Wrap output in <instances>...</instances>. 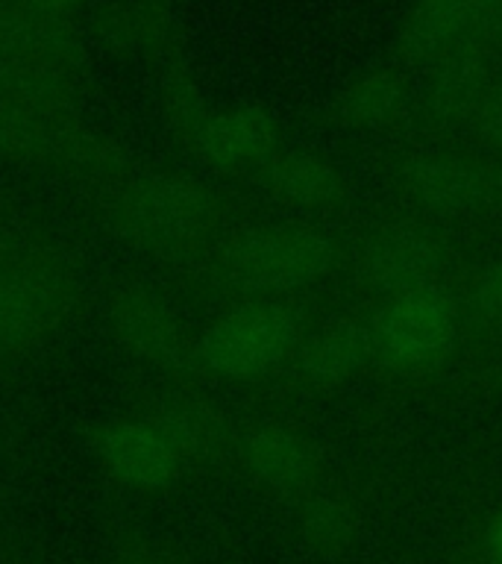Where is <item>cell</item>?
Masks as SVG:
<instances>
[{
  "mask_svg": "<svg viewBox=\"0 0 502 564\" xmlns=\"http://www.w3.org/2000/svg\"><path fill=\"white\" fill-rule=\"evenodd\" d=\"M255 180L271 197L294 209L335 212L350 197V185L341 171L312 150H280Z\"/></svg>",
  "mask_w": 502,
  "mask_h": 564,
  "instance_id": "17",
  "label": "cell"
},
{
  "mask_svg": "<svg viewBox=\"0 0 502 564\" xmlns=\"http://www.w3.org/2000/svg\"><path fill=\"white\" fill-rule=\"evenodd\" d=\"M109 564H183V558L171 553L156 538L144 535L141 529H123L114 538L112 562Z\"/></svg>",
  "mask_w": 502,
  "mask_h": 564,
  "instance_id": "22",
  "label": "cell"
},
{
  "mask_svg": "<svg viewBox=\"0 0 502 564\" xmlns=\"http://www.w3.org/2000/svg\"><path fill=\"white\" fill-rule=\"evenodd\" d=\"M396 183L408 203L432 215H479L502 203V174L452 150H417L396 165Z\"/></svg>",
  "mask_w": 502,
  "mask_h": 564,
  "instance_id": "10",
  "label": "cell"
},
{
  "mask_svg": "<svg viewBox=\"0 0 502 564\" xmlns=\"http://www.w3.org/2000/svg\"><path fill=\"white\" fill-rule=\"evenodd\" d=\"M500 174H502V153H500Z\"/></svg>",
  "mask_w": 502,
  "mask_h": 564,
  "instance_id": "28",
  "label": "cell"
},
{
  "mask_svg": "<svg viewBox=\"0 0 502 564\" xmlns=\"http://www.w3.org/2000/svg\"><path fill=\"white\" fill-rule=\"evenodd\" d=\"M135 405L162 423V430L176 441V447L183 449L192 465L236 449L238 435L227 412L211 403L209 397L194 391L192 382H165L141 397Z\"/></svg>",
  "mask_w": 502,
  "mask_h": 564,
  "instance_id": "14",
  "label": "cell"
},
{
  "mask_svg": "<svg viewBox=\"0 0 502 564\" xmlns=\"http://www.w3.org/2000/svg\"><path fill=\"white\" fill-rule=\"evenodd\" d=\"M299 538L306 541L315 553L341 555L356 541V518L343 502L332 497H312L297 514Z\"/></svg>",
  "mask_w": 502,
  "mask_h": 564,
  "instance_id": "20",
  "label": "cell"
},
{
  "mask_svg": "<svg viewBox=\"0 0 502 564\" xmlns=\"http://www.w3.org/2000/svg\"><path fill=\"white\" fill-rule=\"evenodd\" d=\"M30 215L24 212V200L9 185H0V264L12 253L18 238L24 236Z\"/></svg>",
  "mask_w": 502,
  "mask_h": 564,
  "instance_id": "24",
  "label": "cell"
},
{
  "mask_svg": "<svg viewBox=\"0 0 502 564\" xmlns=\"http://www.w3.org/2000/svg\"><path fill=\"white\" fill-rule=\"evenodd\" d=\"M484 555H488V564H502V509L488 520V529H484Z\"/></svg>",
  "mask_w": 502,
  "mask_h": 564,
  "instance_id": "26",
  "label": "cell"
},
{
  "mask_svg": "<svg viewBox=\"0 0 502 564\" xmlns=\"http://www.w3.org/2000/svg\"><path fill=\"white\" fill-rule=\"evenodd\" d=\"M496 47H502V0H414L396 56L408 65H438L458 51Z\"/></svg>",
  "mask_w": 502,
  "mask_h": 564,
  "instance_id": "9",
  "label": "cell"
},
{
  "mask_svg": "<svg viewBox=\"0 0 502 564\" xmlns=\"http://www.w3.org/2000/svg\"><path fill=\"white\" fill-rule=\"evenodd\" d=\"M0 520H3V497H0Z\"/></svg>",
  "mask_w": 502,
  "mask_h": 564,
  "instance_id": "27",
  "label": "cell"
},
{
  "mask_svg": "<svg viewBox=\"0 0 502 564\" xmlns=\"http://www.w3.org/2000/svg\"><path fill=\"white\" fill-rule=\"evenodd\" d=\"M341 262L332 232L312 224H255L220 238L206 256L211 285L238 297H285L317 285Z\"/></svg>",
  "mask_w": 502,
  "mask_h": 564,
  "instance_id": "3",
  "label": "cell"
},
{
  "mask_svg": "<svg viewBox=\"0 0 502 564\" xmlns=\"http://www.w3.org/2000/svg\"><path fill=\"white\" fill-rule=\"evenodd\" d=\"M26 3L44 15L65 18V21H83V15L91 9V0H26Z\"/></svg>",
  "mask_w": 502,
  "mask_h": 564,
  "instance_id": "25",
  "label": "cell"
},
{
  "mask_svg": "<svg viewBox=\"0 0 502 564\" xmlns=\"http://www.w3.org/2000/svg\"><path fill=\"white\" fill-rule=\"evenodd\" d=\"M282 150V127L264 106H220L206 115L192 153L200 165L223 176H255Z\"/></svg>",
  "mask_w": 502,
  "mask_h": 564,
  "instance_id": "12",
  "label": "cell"
},
{
  "mask_svg": "<svg viewBox=\"0 0 502 564\" xmlns=\"http://www.w3.org/2000/svg\"><path fill=\"white\" fill-rule=\"evenodd\" d=\"M303 312L282 297H244L194 335L197 373L220 382H259L294 359Z\"/></svg>",
  "mask_w": 502,
  "mask_h": 564,
  "instance_id": "6",
  "label": "cell"
},
{
  "mask_svg": "<svg viewBox=\"0 0 502 564\" xmlns=\"http://www.w3.org/2000/svg\"><path fill=\"white\" fill-rule=\"evenodd\" d=\"M88 303V262L77 245L30 218L0 264V370L42 356Z\"/></svg>",
  "mask_w": 502,
  "mask_h": 564,
  "instance_id": "2",
  "label": "cell"
},
{
  "mask_svg": "<svg viewBox=\"0 0 502 564\" xmlns=\"http://www.w3.org/2000/svg\"><path fill=\"white\" fill-rule=\"evenodd\" d=\"M461 130L470 132L482 148L493 150V153L500 156L502 153V83L493 79L491 86L476 97V104L470 106V112H467Z\"/></svg>",
  "mask_w": 502,
  "mask_h": 564,
  "instance_id": "21",
  "label": "cell"
},
{
  "mask_svg": "<svg viewBox=\"0 0 502 564\" xmlns=\"http://www.w3.org/2000/svg\"><path fill=\"white\" fill-rule=\"evenodd\" d=\"M100 329L123 361L165 382H194V333L165 289L139 273H118L100 294Z\"/></svg>",
  "mask_w": 502,
  "mask_h": 564,
  "instance_id": "5",
  "label": "cell"
},
{
  "mask_svg": "<svg viewBox=\"0 0 502 564\" xmlns=\"http://www.w3.org/2000/svg\"><path fill=\"white\" fill-rule=\"evenodd\" d=\"M88 33L97 47L165 65L183 56V26L174 0H97L88 9Z\"/></svg>",
  "mask_w": 502,
  "mask_h": 564,
  "instance_id": "13",
  "label": "cell"
},
{
  "mask_svg": "<svg viewBox=\"0 0 502 564\" xmlns=\"http://www.w3.org/2000/svg\"><path fill=\"white\" fill-rule=\"evenodd\" d=\"M159 115L165 123L167 135L174 139L176 148H192L194 135L211 112V104L206 100L200 88V79L194 77L192 65L185 56H174L165 65H159Z\"/></svg>",
  "mask_w": 502,
  "mask_h": 564,
  "instance_id": "19",
  "label": "cell"
},
{
  "mask_svg": "<svg viewBox=\"0 0 502 564\" xmlns=\"http://www.w3.org/2000/svg\"><path fill=\"white\" fill-rule=\"evenodd\" d=\"M88 83L91 56L79 21L0 0V97L86 106Z\"/></svg>",
  "mask_w": 502,
  "mask_h": 564,
  "instance_id": "4",
  "label": "cell"
},
{
  "mask_svg": "<svg viewBox=\"0 0 502 564\" xmlns=\"http://www.w3.org/2000/svg\"><path fill=\"white\" fill-rule=\"evenodd\" d=\"M470 308L484 324H502V259L476 276L470 289Z\"/></svg>",
  "mask_w": 502,
  "mask_h": 564,
  "instance_id": "23",
  "label": "cell"
},
{
  "mask_svg": "<svg viewBox=\"0 0 502 564\" xmlns=\"http://www.w3.org/2000/svg\"><path fill=\"white\" fill-rule=\"evenodd\" d=\"M236 453L247 476L268 491L299 494L317 476V449L312 438L285 423H255L238 435Z\"/></svg>",
  "mask_w": 502,
  "mask_h": 564,
  "instance_id": "15",
  "label": "cell"
},
{
  "mask_svg": "<svg viewBox=\"0 0 502 564\" xmlns=\"http://www.w3.org/2000/svg\"><path fill=\"white\" fill-rule=\"evenodd\" d=\"M408 112V91L396 70H368L335 97L338 121L356 130H382Z\"/></svg>",
  "mask_w": 502,
  "mask_h": 564,
  "instance_id": "18",
  "label": "cell"
},
{
  "mask_svg": "<svg viewBox=\"0 0 502 564\" xmlns=\"http://www.w3.org/2000/svg\"><path fill=\"white\" fill-rule=\"evenodd\" d=\"M447 259V247L432 229L417 224H391L376 229L359 247L356 282L370 294L385 300L396 297L438 282Z\"/></svg>",
  "mask_w": 502,
  "mask_h": 564,
  "instance_id": "11",
  "label": "cell"
},
{
  "mask_svg": "<svg viewBox=\"0 0 502 564\" xmlns=\"http://www.w3.org/2000/svg\"><path fill=\"white\" fill-rule=\"evenodd\" d=\"M86 447L97 470L121 491L165 494L192 467L162 423L141 405L106 414L88 426Z\"/></svg>",
  "mask_w": 502,
  "mask_h": 564,
  "instance_id": "8",
  "label": "cell"
},
{
  "mask_svg": "<svg viewBox=\"0 0 502 564\" xmlns=\"http://www.w3.org/2000/svg\"><path fill=\"white\" fill-rule=\"evenodd\" d=\"M291 361L299 386L312 391L341 386L356 377L368 361H373L368 324L350 315L332 317L324 326H317L308 338H303Z\"/></svg>",
  "mask_w": 502,
  "mask_h": 564,
  "instance_id": "16",
  "label": "cell"
},
{
  "mask_svg": "<svg viewBox=\"0 0 502 564\" xmlns=\"http://www.w3.org/2000/svg\"><path fill=\"white\" fill-rule=\"evenodd\" d=\"M88 209L112 241L153 262H197L227 236L223 194L183 167L139 165L127 180L88 197Z\"/></svg>",
  "mask_w": 502,
  "mask_h": 564,
  "instance_id": "1",
  "label": "cell"
},
{
  "mask_svg": "<svg viewBox=\"0 0 502 564\" xmlns=\"http://www.w3.org/2000/svg\"><path fill=\"white\" fill-rule=\"evenodd\" d=\"M370 352L379 368L423 373L447 359L461 333V303L440 282L388 297L370 317Z\"/></svg>",
  "mask_w": 502,
  "mask_h": 564,
  "instance_id": "7",
  "label": "cell"
}]
</instances>
